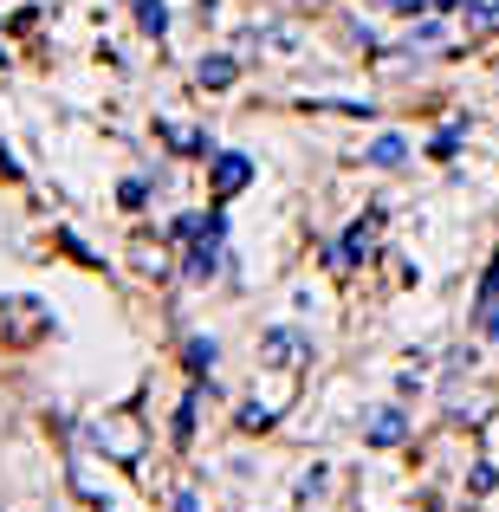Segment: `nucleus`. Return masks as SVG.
Listing matches in <instances>:
<instances>
[{
    "mask_svg": "<svg viewBox=\"0 0 499 512\" xmlns=\"http://www.w3.org/2000/svg\"><path fill=\"white\" fill-rule=\"evenodd\" d=\"M98 448L111 454V461H137V454H143L137 415H111V422H98Z\"/></svg>",
    "mask_w": 499,
    "mask_h": 512,
    "instance_id": "2",
    "label": "nucleus"
},
{
    "mask_svg": "<svg viewBox=\"0 0 499 512\" xmlns=\"http://www.w3.org/2000/svg\"><path fill=\"white\" fill-rule=\"evenodd\" d=\"M409 46H441V20H422V26L409 33Z\"/></svg>",
    "mask_w": 499,
    "mask_h": 512,
    "instance_id": "11",
    "label": "nucleus"
},
{
    "mask_svg": "<svg viewBox=\"0 0 499 512\" xmlns=\"http://www.w3.org/2000/svg\"><path fill=\"white\" fill-rule=\"evenodd\" d=\"M260 357L266 363H305V357H312V344H305L292 325H279V331H266V338H260Z\"/></svg>",
    "mask_w": 499,
    "mask_h": 512,
    "instance_id": "4",
    "label": "nucleus"
},
{
    "mask_svg": "<svg viewBox=\"0 0 499 512\" xmlns=\"http://www.w3.org/2000/svg\"><path fill=\"white\" fill-rule=\"evenodd\" d=\"M402 435H409V428H402L396 409H376V415H370V441H376V448H396Z\"/></svg>",
    "mask_w": 499,
    "mask_h": 512,
    "instance_id": "7",
    "label": "nucleus"
},
{
    "mask_svg": "<svg viewBox=\"0 0 499 512\" xmlns=\"http://www.w3.org/2000/svg\"><path fill=\"white\" fill-rule=\"evenodd\" d=\"M46 331H52V312L39 299H0V338H7V344L26 350V344L46 338Z\"/></svg>",
    "mask_w": 499,
    "mask_h": 512,
    "instance_id": "1",
    "label": "nucleus"
},
{
    "mask_svg": "<svg viewBox=\"0 0 499 512\" xmlns=\"http://www.w3.org/2000/svg\"><path fill=\"white\" fill-rule=\"evenodd\" d=\"M370 253H376V214H370V221H357V227L344 234L337 260H344V266H357V260H370Z\"/></svg>",
    "mask_w": 499,
    "mask_h": 512,
    "instance_id": "5",
    "label": "nucleus"
},
{
    "mask_svg": "<svg viewBox=\"0 0 499 512\" xmlns=\"http://www.w3.org/2000/svg\"><path fill=\"white\" fill-rule=\"evenodd\" d=\"M163 137L175 150H208V137H195V130H182V124H163Z\"/></svg>",
    "mask_w": 499,
    "mask_h": 512,
    "instance_id": "10",
    "label": "nucleus"
},
{
    "mask_svg": "<svg viewBox=\"0 0 499 512\" xmlns=\"http://www.w3.org/2000/svg\"><path fill=\"white\" fill-rule=\"evenodd\" d=\"M370 163H376V169L409 163V143H402V137H376V143H370Z\"/></svg>",
    "mask_w": 499,
    "mask_h": 512,
    "instance_id": "8",
    "label": "nucleus"
},
{
    "mask_svg": "<svg viewBox=\"0 0 499 512\" xmlns=\"http://www.w3.org/2000/svg\"><path fill=\"white\" fill-rule=\"evenodd\" d=\"M137 20H143V33H169V7L163 0H137Z\"/></svg>",
    "mask_w": 499,
    "mask_h": 512,
    "instance_id": "9",
    "label": "nucleus"
},
{
    "mask_svg": "<svg viewBox=\"0 0 499 512\" xmlns=\"http://www.w3.org/2000/svg\"><path fill=\"white\" fill-rule=\"evenodd\" d=\"M253 182V163H247V156H240V150H221V156H214V195H240V188H247Z\"/></svg>",
    "mask_w": 499,
    "mask_h": 512,
    "instance_id": "3",
    "label": "nucleus"
},
{
    "mask_svg": "<svg viewBox=\"0 0 499 512\" xmlns=\"http://www.w3.org/2000/svg\"><path fill=\"white\" fill-rule=\"evenodd\" d=\"M234 72H240V65L227 59V52H214V59H201V65H195V78H201L208 91H227V85H234Z\"/></svg>",
    "mask_w": 499,
    "mask_h": 512,
    "instance_id": "6",
    "label": "nucleus"
}]
</instances>
